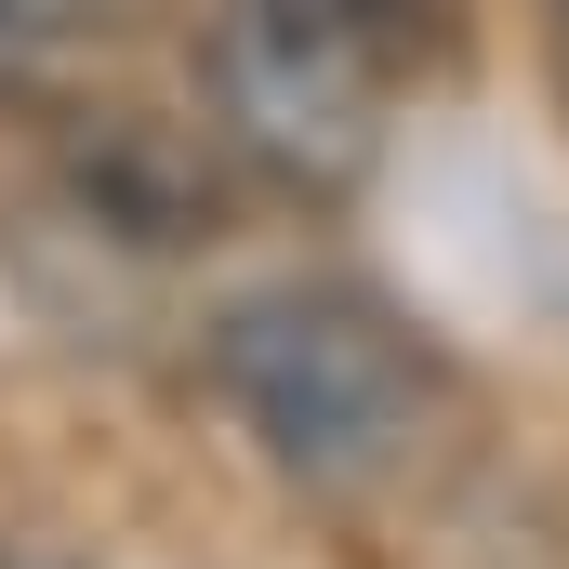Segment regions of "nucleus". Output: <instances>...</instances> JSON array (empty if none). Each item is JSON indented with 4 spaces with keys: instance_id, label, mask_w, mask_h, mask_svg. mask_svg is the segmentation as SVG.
I'll use <instances>...</instances> for the list:
<instances>
[{
    "instance_id": "nucleus-1",
    "label": "nucleus",
    "mask_w": 569,
    "mask_h": 569,
    "mask_svg": "<svg viewBox=\"0 0 569 569\" xmlns=\"http://www.w3.org/2000/svg\"><path fill=\"white\" fill-rule=\"evenodd\" d=\"M212 385L291 490H371L425 437V345L345 279H279L212 318Z\"/></svg>"
},
{
    "instance_id": "nucleus-2",
    "label": "nucleus",
    "mask_w": 569,
    "mask_h": 569,
    "mask_svg": "<svg viewBox=\"0 0 569 569\" xmlns=\"http://www.w3.org/2000/svg\"><path fill=\"white\" fill-rule=\"evenodd\" d=\"M212 93L239 146H266L305 186H345L385 133V27L331 0H226L212 13Z\"/></svg>"
},
{
    "instance_id": "nucleus-3",
    "label": "nucleus",
    "mask_w": 569,
    "mask_h": 569,
    "mask_svg": "<svg viewBox=\"0 0 569 569\" xmlns=\"http://www.w3.org/2000/svg\"><path fill=\"white\" fill-rule=\"evenodd\" d=\"M107 13H120V0H0V67H53V53H80Z\"/></svg>"
},
{
    "instance_id": "nucleus-4",
    "label": "nucleus",
    "mask_w": 569,
    "mask_h": 569,
    "mask_svg": "<svg viewBox=\"0 0 569 569\" xmlns=\"http://www.w3.org/2000/svg\"><path fill=\"white\" fill-rule=\"evenodd\" d=\"M331 13H371V27H385V13H398V0H331Z\"/></svg>"
}]
</instances>
